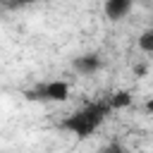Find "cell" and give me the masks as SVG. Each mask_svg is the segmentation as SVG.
<instances>
[{"label": "cell", "instance_id": "obj_2", "mask_svg": "<svg viewBox=\"0 0 153 153\" xmlns=\"http://www.w3.org/2000/svg\"><path fill=\"white\" fill-rule=\"evenodd\" d=\"M29 100H41V103H62L69 98V84L67 81H41L31 88L24 91Z\"/></svg>", "mask_w": 153, "mask_h": 153}, {"label": "cell", "instance_id": "obj_8", "mask_svg": "<svg viewBox=\"0 0 153 153\" xmlns=\"http://www.w3.org/2000/svg\"><path fill=\"white\" fill-rule=\"evenodd\" d=\"M100 151H124V146H122L120 141H110V143L100 146Z\"/></svg>", "mask_w": 153, "mask_h": 153}, {"label": "cell", "instance_id": "obj_9", "mask_svg": "<svg viewBox=\"0 0 153 153\" xmlns=\"http://www.w3.org/2000/svg\"><path fill=\"white\" fill-rule=\"evenodd\" d=\"M146 110H148V112H153V100H148V103H146Z\"/></svg>", "mask_w": 153, "mask_h": 153}, {"label": "cell", "instance_id": "obj_3", "mask_svg": "<svg viewBox=\"0 0 153 153\" xmlns=\"http://www.w3.org/2000/svg\"><path fill=\"white\" fill-rule=\"evenodd\" d=\"M72 67H74V72H79L84 76H91V74H96V72L103 69V57L98 53H84V55L74 57Z\"/></svg>", "mask_w": 153, "mask_h": 153}, {"label": "cell", "instance_id": "obj_5", "mask_svg": "<svg viewBox=\"0 0 153 153\" xmlns=\"http://www.w3.org/2000/svg\"><path fill=\"white\" fill-rule=\"evenodd\" d=\"M108 103H110L112 110H120V108L131 105V96H129V91H117V93H112V96L108 98Z\"/></svg>", "mask_w": 153, "mask_h": 153}, {"label": "cell", "instance_id": "obj_6", "mask_svg": "<svg viewBox=\"0 0 153 153\" xmlns=\"http://www.w3.org/2000/svg\"><path fill=\"white\" fill-rule=\"evenodd\" d=\"M139 50H143V53H153V26L146 29V31L139 36Z\"/></svg>", "mask_w": 153, "mask_h": 153}, {"label": "cell", "instance_id": "obj_4", "mask_svg": "<svg viewBox=\"0 0 153 153\" xmlns=\"http://www.w3.org/2000/svg\"><path fill=\"white\" fill-rule=\"evenodd\" d=\"M103 10H105V17H108V19L117 22V19H122V17L129 14V10H131V0H105Z\"/></svg>", "mask_w": 153, "mask_h": 153}, {"label": "cell", "instance_id": "obj_1", "mask_svg": "<svg viewBox=\"0 0 153 153\" xmlns=\"http://www.w3.org/2000/svg\"><path fill=\"white\" fill-rule=\"evenodd\" d=\"M110 112H112V108H110L108 100H96V103H88V105H84L81 110L67 115V117L60 122V127H62L65 131H69V134L88 136V134H93V131L108 120Z\"/></svg>", "mask_w": 153, "mask_h": 153}, {"label": "cell", "instance_id": "obj_7", "mask_svg": "<svg viewBox=\"0 0 153 153\" xmlns=\"http://www.w3.org/2000/svg\"><path fill=\"white\" fill-rule=\"evenodd\" d=\"M38 0H2V5H5V10H24V7H31V5H36Z\"/></svg>", "mask_w": 153, "mask_h": 153}]
</instances>
